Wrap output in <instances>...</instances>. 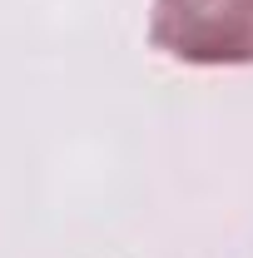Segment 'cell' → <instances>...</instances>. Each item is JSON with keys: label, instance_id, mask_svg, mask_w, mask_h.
Here are the masks:
<instances>
[{"label": "cell", "instance_id": "6da1fadb", "mask_svg": "<svg viewBox=\"0 0 253 258\" xmlns=\"http://www.w3.org/2000/svg\"><path fill=\"white\" fill-rule=\"evenodd\" d=\"M149 40L184 64H253V0H154Z\"/></svg>", "mask_w": 253, "mask_h": 258}]
</instances>
